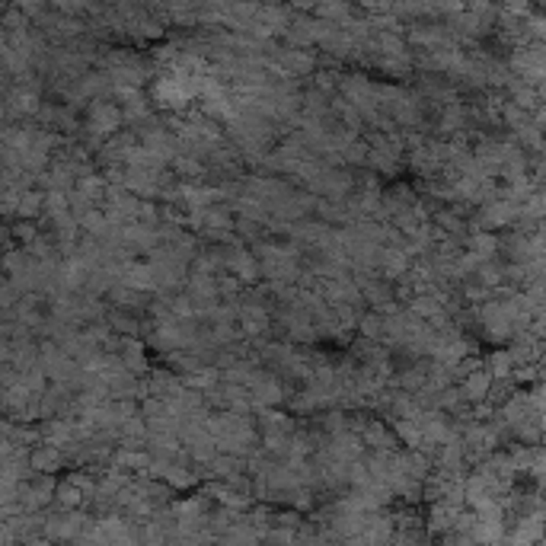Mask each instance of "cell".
Segmentation results:
<instances>
[{"label": "cell", "instance_id": "obj_15", "mask_svg": "<svg viewBox=\"0 0 546 546\" xmlns=\"http://www.w3.org/2000/svg\"><path fill=\"white\" fill-rule=\"evenodd\" d=\"M55 495H58V501H61V508H77V505H84V492H80V486L77 482H71V479H65L61 486H55Z\"/></svg>", "mask_w": 546, "mask_h": 546}, {"label": "cell", "instance_id": "obj_22", "mask_svg": "<svg viewBox=\"0 0 546 546\" xmlns=\"http://www.w3.org/2000/svg\"><path fill=\"white\" fill-rule=\"evenodd\" d=\"M20 192H23V189H4V192H0V214H16Z\"/></svg>", "mask_w": 546, "mask_h": 546}, {"label": "cell", "instance_id": "obj_9", "mask_svg": "<svg viewBox=\"0 0 546 546\" xmlns=\"http://www.w3.org/2000/svg\"><path fill=\"white\" fill-rule=\"evenodd\" d=\"M122 367L128 374H144L147 371V358H144V342L138 339H122Z\"/></svg>", "mask_w": 546, "mask_h": 546}, {"label": "cell", "instance_id": "obj_18", "mask_svg": "<svg viewBox=\"0 0 546 546\" xmlns=\"http://www.w3.org/2000/svg\"><path fill=\"white\" fill-rule=\"evenodd\" d=\"M355 326H358L371 342H380V335H384V316L380 313H361V320L355 323Z\"/></svg>", "mask_w": 546, "mask_h": 546}, {"label": "cell", "instance_id": "obj_21", "mask_svg": "<svg viewBox=\"0 0 546 546\" xmlns=\"http://www.w3.org/2000/svg\"><path fill=\"white\" fill-rule=\"evenodd\" d=\"M173 163H176V173L179 176H201L205 173V167H201L199 160H195V157H173Z\"/></svg>", "mask_w": 546, "mask_h": 546}, {"label": "cell", "instance_id": "obj_11", "mask_svg": "<svg viewBox=\"0 0 546 546\" xmlns=\"http://www.w3.org/2000/svg\"><path fill=\"white\" fill-rule=\"evenodd\" d=\"M358 431H361V441H364L367 447H374V450H393V435L386 431L384 422H364Z\"/></svg>", "mask_w": 546, "mask_h": 546}, {"label": "cell", "instance_id": "obj_13", "mask_svg": "<svg viewBox=\"0 0 546 546\" xmlns=\"http://www.w3.org/2000/svg\"><path fill=\"white\" fill-rule=\"evenodd\" d=\"M42 208H45V195L23 189V192H20V201H16V214H20V218H26V221H33L35 214L42 211Z\"/></svg>", "mask_w": 546, "mask_h": 546}, {"label": "cell", "instance_id": "obj_5", "mask_svg": "<svg viewBox=\"0 0 546 546\" xmlns=\"http://www.w3.org/2000/svg\"><path fill=\"white\" fill-rule=\"evenodd\" d=\"M237 320H240V329H243L246 335H262L265 329H269V313H265V307H259V303L240 307Z\"/></svg>", "mask_w": 546, "mask_h": 546}, {"label": "cell", "instance_id": "obj_1", "mask_svg": "<svg viewBox=\"0 0 546 546\" xmlns=\"http://www.w3.org/2000/svg\"><path fill=\"white\" fill-rule=\"evenodd\" d=\"M520 218V205L511 199H489L486 208H482L479 214V227H486V230H495V227H508L514 224V221Z\"/></svg>", "mask_w": 546, "mask_h": 546}, {"label": "cell", "instance_id": "obj_17", "mask_svg": "<svg viewBox=\"0 0 546 546\" xmlns=\"http://www.w3.org/2000/svg\"><path fill=\"white\" fill-rule=\"evenodd\" d=\"M87 520L80 514H67V518H58L52 520V537H77V527H84Z\"/></svg>", "mask_w": 546, "mask_h": 546}, {"label": "cell", "instance_id": "obj_3", "mask_svg": "<svg viewBox=\"0 0 546 546\" xmlns=\"http://www.w3.org/2000/svg\"><path fill=\"white\" fill-rule=\"evenodd\" d=\"M463 380V386H460V393H463V399L467 403H482V399L492 393V374L489 371H482V364L479 367H473V371L467 374V377H460Z\"/></svg>", "mask_w": 546, "mask_h": 546}, {"label": "cell", "instance_id": "obj_20", "mask_svg": "<svg viewBox=\"0 0 546 546\" xmlns=\"http://www.w3.org/2000/svg\"><path fill=\"white\" fill-rule=\"evenodd\" d=\"M425 380H428V371H418V367H409V371L399 374V386H403L406 393H416L425 386Z\"/></svg>", "mask_w": 546, "mask_h": 546}, {"label": "cell", "instance_id": "obj_10", "mask_svg": "<svg viewBox=\"0 0 546 546\" xmlns=\"http://www.w3.org/2000/svg\"><path fill=\"white\" fill-rule=\"evenodd\" d=\"M29 467L39 469V473H55V469H61V447L58 444L35 447L33 454H29Z\"/></svg>", "mask_w": 546, "mask_h": 546}, {"label": "cell", "instance_id": "obj_14", "mask_svg": "<svg viewBox=\"0 0 546 546\" xmlns=\"http://www.w3.org/2000/svg\"><path fill=\"white\" fill-rule=\"evenodd\" d=\"M511 367H514V358H511V352H495L492 358L486 361V371L492 374V380H508V374H511Z\"/></svg>", "mask_w": 546, "mask_h": 546}, {"label": "cell", "instance_id": "obj_7", "mask_svg": "<svg viewBox=\"0 0 546 546\" xmlns=\"http://www.w3.org/2000/svg\"><path fill=\"white\" fill-rule=\"evenodd\" d=\"M457 511H460V505L444 501V498H435V505H431V518H428V530L431 533L450 530V527H454V520H457Z\"/></svg>", "mask_w": 546, "mask_h": 546}, {"label": "cell", "instance_id": "obj_16", "mask_svg": "<svg viewBox=\"0 0 546 546\" xmlns=\"http://www.w3.org/2000/svg\"><path fill=\"white\" fill-rule=\"evenodd\" d=\"M393 428H396V435L403 438L409 447H422V428H418L416 418H396Z\"/></svg>", "mask_w": 546, "mask_h": 546}, {"label": "cell", "instance_id": "obj_23", "mask_svg": "<svg viewBox=\"0 0 546 546\" xmlns=\"http://www.w3.org/2000/svg\"><path fill=\"white\" fill-rule=\"evenodd\" d=\"M13 233H16V237H35V230H33V227H29V224H20V227H13Z\"/></svg>", "mask_w": 546, "mask_h": 546}, {"label": "cell", "instance_id": "obj_19", "mask_svg": "<svg viewBox=\"0 0 546 546\" xmlns=\"http://www.w3.org/2000/svg\"><path fill=\"white\" fill-rule=\"evenodd\" d=\"M116 463H118V467H128V469H147L150 457L147 454H138L135 447H125V450H118V454H116Z\"/></svg>", "mask_w": 546, "mask_h": 546}, {"label": "cell", "instance_id": "obj_12", "mask_svg": "<svg viewBox=\"0 0 546 546\" xmlns=\"http://www.w3.org/2000/svg\"><path fill=\"white\" fill-rule=\"evenodd\" d=\"M469 243V252H476L479 259H492L495 252H498V240H495V233H489V230H479V233H473V237L467 240Z\"/></svg>", "mask_w": 546, "mask_h": 546}, {"label": "cell", "instance_id": "obj_2", "mask_svg": "<svg viewBox=\"0 0 546 546\" xmlns=\"http://www.w3.org/2000/svg\"><path fill=\"white\" fill-rule=\"evenodd\" d=\"M221 262H224L227 272H230L233 278H240V282H256V278L262 275V272H259V259L252 256L250 250H240V246H230V250H224Z\"/></svg>", "mask_w": 546, "mask_h": 546}, {"label": "cell", "instance_id": "obj_6", "mask_svg": "<svg viewBox=\"0 0 546 546\" xmlns=\"http://www.w3.org/2000/svg\"><path fill=\"white\" fill-rule=\"evenodd\" d=\"M377 262H380V275H384L386 282H393V278H403L406 272H409V256H406L399 246H396V250H380Z\"/></svg>", "mask_w": 546, "mask_h": 546}, {"label": "cell", "instance_id": "obj_8", "mask_svg": "<svg viewBox=\"0 0 546 546\" xmlns=\"http://www.w3.org/2000/svg\"><path fill=\"white\" fill-rule=\"evenodd\" d=\"M259 428H262V435H294V418H291V416H282V412L269 409V406H262Z\"/></svg>", "mask_w": 546, "mask_h": 546}, {"label": "cell", "instance_id": "obj_4", "mask_svg": "<svg viewBox=\"0 0 546 546\" xmlns=\"http://www.w3.org/2000/svg\"><path fill=\"white\" fill-rule=\"evenodd\" d=\"M122 125V112L109 103H96L90 112V131L93 135H112Z\"/></svg>", "mask_w": 546, "mask_h": 546}]
</instances>
